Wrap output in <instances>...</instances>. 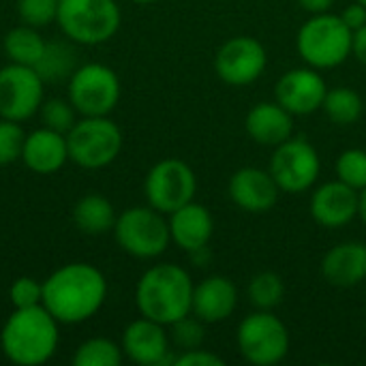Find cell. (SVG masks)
<instances>
[{"label":"cell","mask_w":366,"mask_h":366,"mask_svg":"<svg viewBox=\"0 0 366 366\" xmlns=\"http://www.w3.org/2000/svg\"><path fill=\"white\" fill-rule=\"evenodd\" d=\"M107 300L105 274L86 262H71L43 281V307L60 324H84L92 320Z\"/></svg>","instance_id":"obj_1"},{"label":"cell","mask_w":366,"mask_h":366,"mask_svg":"<svg viewBox=\"0 0 366 366\" xmlns=\"http://www.w3.org/2000/svg\"><path fill=\"white\" fill-rule=\"evenodd\" d=\"M60 322L43 307L13 309L0 330V350L17 366H41L49 362L60 343Z\"/></svg>","instance_id":"obj_2"},{"label":"cell","mask_w":366,"mask_h":366,"mask_svg":"<svg viewBox=\"0 0 366 366\" xmlns=\"http://www.w3.org/2000/svg\"><path fill=\"white\" fill-rule=\"evenodd\" d=\"M191 274L178 264H157L148 268L135 285V305L139 315L172 326L187 317L193 305Z\"/></svg>","instance_id":"obj_3"},{"label":"cell","mask_w":366,"mask_h":366,"mask_svg":"<svg viewBox=\"0 0 366 366\" xmlns=\"http://www.w3.org/2000/svg\"><path fill=\"white\" fill-rule=\"evenodd\" d=\"M354 30L330 11L311 15L298 30L296 47L300 58L317 69H335L352 56Z\"/></svg>","instance_id":"obj_4"},{"label":"cell","mask_w":366,"mask_h":366,"mask_svg":"<svg viewBox=\"0 0 366 366\" xmlns=\"http://www.w3.org/2000/svg\"><path fill=\"white\" fill-rule=\"evenodd\" d=\"M56 21L69 41L99 45L118 32L122 13L116 0H58Z\"/></svg>","instance_id":"obj_5"},{"label":"cell","mask_w":366,"mask_h":366,"mask_svg":"<svg viewBox=\"0 0 366 366\" xmlns=\"http://www.w3.org/2000/svg\"><path fill=\"white\" fill-rule=\"evenodd\" d=\"M69 161L84 169L112 165L122 150V131L109 116H81L66 133Z\"/></svg>","instance_id":"obj_6"},{"label":"cell","mask_w":366,"mask_h":366,"mask_svg":"<svg viewBox=\"0 0 366 366\" xmlns=\"http://www.w3.org/2000/svg\"><path fill=\"white\" fill-rule=\"evenodd\" d=\"M118 247L137 259H154L163 255L172 242L169 223L163 212L152 206H133L118 214L114 225Z\"/></svg>","instance_id":"obj_7"},{"label":"cell","mask_w":366,"mask_h":366,"mask_svg":"<svg viewBox=\"0 0 366 366\" xmlns=\"http://www.w3.org/2000/svg\"><path fill=\"white\" fill-rule=\"evenodd\" d=\"M240 356L255 366H272L285 360L290 352L287 326L272 311H255L247 315L236 332Z\"/></svg>","instance_id":"obj_8"},{"label":"cell","mask_w":366,"mask_h":366,"mask_svg":"<svg viewBox=\"0 0 366 366\" xmlns=\"http://www.w3.org/2000/svg\"><path fill=\"white\" fill-rule=\"evenodd\" d=\"M69 101L79 116H109L120 101L116 71L101 62L77 66L69 77Z\"/></svg>","instance_id":"obj_9"},{"label":"cell","mask_w":366,"mask_h":366,"mask_svg":"<svg viewBox=\"0 0 366 366\" xmlns=\"http://www.w3.org/2000/svg\"><path fill=\"white\" fill-rule=\"evenodd\" d=\"M195 191H197L195 172L182 159H163L154 163L144 182L148 206H152L163 214H172L184 204L193 202Z\"/></svg>","instance_id":"obj_10"},{"label":"cell","mask_w":366,"mask_h":366,"mask_svg":"<svg viewBox=\"0 0 366 366\" xmlns=\"http://www.w3.org/2000/svg\"><path fill=\"white\" fill-rule=\"evenodd\" d=\"M268 172L283 193H305L317 182L322 161L307 139L290 137L274 148Z\"/></svg>","instance_id":"obj_11"},{"label":"cell","mask_w":366,"mask_h":366,"mask_svg":"<svg viewBox=\"0 0 366 366\" xmlns=\"http://www.w3.org/2000/svg\"><path fill=\"white\" fill-rule=\"evenodd\" d=\"M45 90V79L34 66L9 62L0 69V118L24 122L39 109Z\"/></svg>","instance_id":"obj_12"},{"label":"cell","mask_w":366,"mask_h":366,"mask_svg":"<svg viewBox=\"0 0 366 366\" xmlns=\"http://www.w3.org/2000/svg\"><path fill=\"white\" fill-rule=\"evenodd\" d=\"M266 64L268 54L253 36H234L225 41L214 58L217 75L229 86H249L257 81Z\"/></svg>","instance_id":"obj_13"},{"label":"cell","mask_w":366,"mask_h":366,"mask_svg":"<svg viewBox=\"0 0 366 366\" xmlns=\"http://www.w3.org/2000/svg\"><path fill=\"white\" fill-rule=\"evenodd\" d=\"M120 347L122 354L135 365L163 366L176 362V356L172 354L169 332L165 330V326L144 315L124 328Z\"/></svg>","instance_id":"obj_14"},{"label":"cell","mask_w":366,"mask_h":366,"mask_svg":"<svg viewBox=\"0 0 366 366\" xmlns=\"http://www.w3.org/2000/svg\"><path fill=\"white\" fill-rule=\"evenodd\" d=\"M328 86L317 69L300 66L292 69L274 86L277 103H281L292 116H311L322 109Z\"/></svg>","instance_id":"obj_15"},{"label":"cell","mask_w":366,"mask_h":366,"mask_svg":"<svg viewBox=\"0 0 366 366\" xmlns=\"http://www.w3.org/2000/svg\"><path fill=\"white\" fill-rule=\"evenodd\" d=\"M360 191L341 182L339 178L317 187L311 195V217L328 229L345 227L358 217Z\"/></svg>","instance_id":"obj_16"},{"label":"cell","mask_w":366,"mask_h":366,"mask_svg":"<svg viewBox=\"0 0 366 366\" xmlns=\"http://www.w3.org/2000/svg\"><path fill=\"white\" fill-rule=\"evenodd\" d=\"M227 193L240 210L262 214L277 206L281 189L270 172L259 167H242L229 178Z\"/></svg>","instance_id":"obj_17"},{"label":"cell","mask_w":366,"mask_h":366,"mask_svg":"<svg viewBox=\"0 0 366 366\" xmlns=\"http://www.w3.org/2000/svg\"><path fill=\"white\" fill-rule=\"evenodd\" d=\"M66 161H69V148H66L64 133L41 127L26 135L21 148V163L30 172L39 176H49L60 172L66 165Z\"/></svg>","instance_id":"obj_18"},{"label":"cell","mask_w":366,"mask_h":366,"mask_svg":"<svg viewBox=\"0 0 366 366\" xmlns=\"http://www.w3.org/2000/svg\"><path fill=\"white\" fill-rule=\"evenodd\" d=\"M236 305H238L236 285L227 277L212 274L195 285L191 313L204 324H219L225 322L236 311Z\"/></svg>","instance_id":"obj_19"},{"label":"cell","mask_w":366,"mask_h":366,"mask_svg":"<svg viewBox=\"0 0 366 366\" xmlns=\"http://www.w3.org/2000/svg\"><path fill=\"white\" fill-rule=\"evenodd\" d=\"M167 223H169L172 242L187 253H195L208 247L214 232V221L210 210L197 202H189L182 208L174 210Z\"/></svg>","instance_id":"obj_20"},{"label":"cell","mask_w":366,"mask_h":366,"mask_svg":"<svg viewBox=\"0 0 366 366\" xmlns=\"http://www.w3.org/2000/svg\"><path fill=\"white\" fill-rule=\"evenodd\" d=\"M322 274L335 287H356L366 281V244L341 242L332 247L322 259Z\"/></svg>","instance_id":"obj_21"},{"label":"cell","mask_w":366,"mask_h":366,"mask_svg":"<svg viewBox=\"0 0 366 366\" xmlns=\"http://www.w3.org/2000/svg\"><path fill=\"white\" fill-rule=\"evenodd\" d=\"M247 133L259 146L277 148L294 133V116L277 101H264L249 109L244 120Z\"/></svg>","instance_id":"obj_22"},{"label":"cell","mask_w":366,"mask_h":366,"mask_svg":"<svg viewBox=\"0 0 366 366\" xmlns=\"http://www.w3.org/2000/svg\"><path fill=\"white\" fill-rule=\"evenodd\" d=\"M116 219L118 214L114 210V204L101 193L84 195L73 208V223L86 236H103L107 232H114Z\"/></svg>","instance_id":"obj_23"},{"label":"cell","mask_w":366,"mask_h":366,"mask_svg":"<svg viewBox=\"0 0 366 366\" xmlns=\"http://www.w3.org/2000/svg\"><path fill=\"white\" fill-rule=\"evenodd\" d=\"M45 47L47 43L39 34V28L28 26V24L11 28L4 36V54L11 62H17V64L36 66L45 54Z\"/></svg>","instance_id":"obj_24"},{"label":"cell","mask_w":366,"mask_h":366,"mask_svg":"<svg viewBox=\"0 0 366 366\" xmlns=\"http://www.w3.org/2000/svg\"><path fill=\"white\" fill-rule=\"evenodd\" d=\"M322 109L328 116V120H332L335 124H354L362 116L365 103L354 88L337 86V88H328Z\"/></svg>","instance_id":"obj_25"},{"label":"cell","mask_w":366,"mask_h":366,"mask_svg":"<svg viewBox=\"0 0 366 366\" xmlns=\"http://www.w3.org/2000/svg\"><path fill=\"white\" fill-rule=\"evenodd\" d=\"M122 347L105 337H92L79 343L73 354V366H118L122 362Z\"/></svg>","instance_id":"obj_26"},{"label":"cell","mask_w":366,"mask_h":366,"mask_svg":"<svg viewBox=\"0 0 366 366\" xmlns=\"http://www.w3.org/2000/svg\"><path fill=\"white\" fill-rule=\"evenodd\" d=\"M249 298L251 305L259 311L277 309L285 298V283L277 272H259L249 283Z\"/></svg>","instance_id":"obj_27"},{"label":"cell","mask_w":366,"mask_h":366,"mask_svg":"<svg viewBox=\"0 0 366 366\" xmlns=\"http://www.w3.org/2000/svg\"><path fill=\"white\" fill-rule=\"evenodd\" d=\"M337 178L352 189L362 191L366 187V150H343L337 159Z\"/></svg>","instance_id":"obj_28"},{"label":"cell","mask_w":366,"mask_h":366,"mask_svg":"<svg viewBox=\"0 0 366 366\" xmlns=\"http://www.w3.org/2000/svg\"><path fill=\"white\" fill-rule=\"evenodd\" d=\"M71 64H73V51L60 43H49L45 47L43 58L39 60V64L34 66L43 79H62L66 73L71 77Z\"/></svg>","instance_id":"obj_29"},{"label":"cell","mask_w":366,"mask_h":366,"mask_svg":"<svg viewBox=\"0 0 366 366\" xmlns=\"http://www.w3.org/2000/svg\"><path fill=\"white\" fill-rule=\"evenodd\" d=\"M169 341L176 350L180 352H189V350H197L204 343L206 330H204V322L197 320L193 313H189L187 317L174 322L169 326Z\"/></svg>","instance_id":"obj_30"},{"label":"cell","mask_w":366,"mask_h":366,"mask_svg":"<svg viewBox=\"0 0 366 366\" xmlns=\"http://www.w3.org/2000/svg\"><path fill=\"white\" fill-rule=\"evenodd\" d=\"M41 122L43 127L47 129H54L58 133H69L71 127L77 122L75 118V107L71 105V101H64V99H49V101H43L41 103Z\"/></svg>","instance_id":"obj_31"},{"label":"cell","mask_w":366,"mask_h":366,"mask_svg":"<svg viewBox=\"0 0 366 366\" xmlns=\"http://www.w3.org/2000/svg\"><path fill=\"white\" fill-rule=\"evenodd\" d=\"M26 133L21 131L19 122L0 118V167H6L21 159Z\"/></svg>","instance_id":"obj_32"},{"label":"cell","mask_w":366,"mask_h":366,"mask_svg":"<svg viewBox=\"0 0 366 366\" xmlns=\"http://www.w3.org/2000/svg\"><path fill=\"white\" fill-rule=\"evenodd\" d=\"M17 15L24 24L43 28L58 15V0H19Z\"/></svg>","instance_id":"obj_33"},{"label":"cell","mask_w":366,"mask_h":366,"mask_svg":"<svg viewBox=\"0 0 366 366\" xmlns=\"http://www.w3.org/2000/svg\"><path fill=\"white\" fill-rule=\"evenodd\" d=\"M9 300L13 309H28L43 305V281H36L32 277H19L11 283Z\"/></svg>","instance_id":"obj_34"},{"label":"cell","mask_w":366,"mask_h":366,"mask_svg":"<svg viewBox=\"0 0 366 366\" xmlns=\"http://www.w3.org/2000/svg\"><path fill=\"white\" fill-rule=\"evenodd\" d=\"M223 358H219L217 354L208 352V350H189V352H180L176 356L174 366H223Z\"/></svg>","instance_id":"obj_35"},{"label":"cell","mask_w":366,"mask_h":366,"mask_svg":"<svg viewBox=\"0 0 366 366\" xmlns=\"http://www.w3.org/2000/svg\"><path fill=\"white\" fill-rule=\"evenodd\" d=\"M341 19L352 28V30H358V28H362L366 24V6L362 2H354V4H350V6H345L343 9V13H341Z\"/></svg>","instance_id":"obj_36"},{"label":"cell","mask_w":366,"mask_h":366,"mask_svg":"<svg viewBox=\"0 0 366 366\" xmlns=\"http://www.w3.org/2000/svg\"><path fill=\"white\" fill-rule=\"evenodd\" d=\"M352 56L366 66V24L362 28L354 30V41H352Z\"/></svg>","instance_id":"obj_37"},{"label":"cell","mask_w":366,"mask_h":366,"mask_svg":"<svg viewBox=\"0 0 366 366\" xmlns=\"http://www.w3.org/2000/svg\"><path fill=\"white\" fill-rule=\"evenodd\" d=\"M298 4L309 11L311 15H317V13H326L330 11V6L335 4V0H298Z\"/></svg>","instance_id":"obj_38"},{"label":"cell","mask_w":366,"mask_h":366,"mask_svg":"<svg viewBox=\"0 0 366 366\" xmlns=\"http://www.w3.org/2000/svg\"><path fill=\"white\" fill-rule=\"evenodd\" d=\"M358 217L362 219V223L366 225V187L360 191V206H358Z\"/></svg>","instance_id":"obj_39"},{"label":"cell","mask_w":366,"mask_h":366,"mask_svg":"<svg viewBox=\"0 0 366 366\" xmlns=\"http://www.w3.org/2000/svg\"><path fill=\"white\" fill-rule=\"evenodd\" d=\"M133 2H137V4H150V2H157V0H133Z\"/></svg>","instance_id":"obj_40"},{"label":"cell","mask_w":366,"mask_h":366,"mask_svg":"<svg viewBox=\"0 0 366 366\" xmlns=\"http://www.w3.org/2000/svg\"><path fill=\"white\" fill-rule=\"evenodd\" d=\"M358 2H362V4H365V6H366V0H358Z\"/></svg>","instance_id":"obj_41"}]
</instances>
